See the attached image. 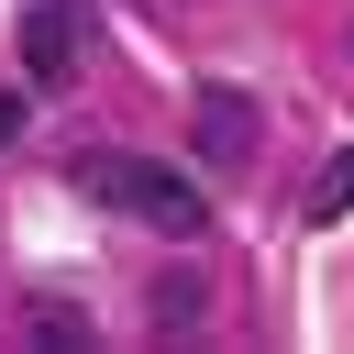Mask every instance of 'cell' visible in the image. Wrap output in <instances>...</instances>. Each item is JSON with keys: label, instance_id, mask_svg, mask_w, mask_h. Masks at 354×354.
<instances>
[{"label": "cell", "instance_id": "obj_2", "mask_svg": "<svg viewBox=\"0 0 354 354\" xmlns=\"http://www.w3.org/2000/svg\"><path fill=\"white\" fill-rule=\"evenodd\" d=\"M199 155L210 166H243L254 155V100L243 88H199Z\"/></svg>", "mask_w": 354, "mask_h": 354}, {"label": "cell", "instance_id": "obj_4", "mask_svg": "<svg viewBox=\"0 0 354 354\" xmlns=\"http://www.w3.org/2000/svg\"><path fill=\"white\" fill-rule=\"evenodd\" d=\"M22 55H33V77H66V66H77V22H66V11H33V22H22Z\"/></svg>", "mask_w": 354, "mask_h": 354}, {"label": "cell", "instance_id": "obj_5", "mask_svg": "<svg viewBox=\"0 0 354 354\" xmlns=\"http://www.w3.org/2000/svg\"><path fill=\"white\" fill-rule=\"evenodd\" d=\"M22 332H33L44 354H88V321H77L66 299H33V321H22Z\"/></svg>", "mask_w": 354, "mask_h": 354}, {"label": "cell", "instance_id": "obj_3", "mask_svg": "<svg viewBox=\"0 0 354 354\" xmlns=\"http://www.w3.org/2000/svg\"><path fill=\"white\" fill-rule=\"evenodd\" d=\"M144 321H155V343H177V332L210 321V288H199V277H155V288H144Z\"/></svg>", "mask_w": 354, "mask_h": 354}, {"label": "cell", "instance_id": "obj_1", "mask_svg": "<svg viewBox=\"0 0 354 354\" xmlns=\"http://www.w3.org/2000/svg\"><path fill=\"white\" fill-rule=\"evenodd\" d=\"M77 188L111 199V210H133L144 232H199V221H210V199H199L177 166H155V155H77Z\"/></svg>", "mask_w": 354, "mask_h": 354}, {"label": "cell", "instance_id": "obj_7", "mask_svg": "<svg viewBox=\"0 0 354 354\" xmlns=\"http://www.w3.org/2000/svg\"><path fill=\"white\" fill-rule=\"evenodd\" d=\"M22 122H33V111H22V88H0V144H22Z\"/></svg>", "mask_w": 354, "mask_h": 354}, {"label": "cell", "instance_id": "obj_6", "mask_svg": "<svg viewBox=\"0 0 354 354\" xmlns=\"http://www.w3.org/2000/svg\"><path fill=\"white\" fill-rule=\"evenodd\" d=\"M343 210H354V144H343V155L321 166V188H310V221H343Z\"/></svg>", "mask_w": 354, "mask_h": 354}]
</instances>
